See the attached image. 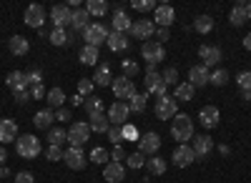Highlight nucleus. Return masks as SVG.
<instances>
[{"mask_svg": "<svg viewBox=\"0 0 251 183\" xmlns=\"http://www.w3.org/2000/svg\"><path fill=\"white\" fill-rule=\"evenodd\" d=\"M171 136L178 140V143H188V140L194 138V120L188 118L186 113H176L174 123H171Z\"/></svg>", "mask_w": 251, "mask_h": 183, "instance_id": "nucleus-1", "label": "nucleus"}, {"mask_svg": "<svg viewBox=\"0 0 251 183\" xmlns=\"http://www.w3.org/2000/svg\"><path fill=\"white\" fill-rule=\"evenodd\" d=\"M15 153H18L20 158L33 160V158H38L40 153H43V146H40V140H38L35 136H18V140H15Z\"/></svg>", "mask_w": 251, "mask_h": 183, "instance_id": "nucleus-2", "label": "nucleus"}, {"mask_svg": "<svg viewBox=\"0 0 251 183\" xmlns=\"http://www.w3.org/2000/svg\"><path fill=\"white\" fill-rule=\"evenodd\" d=\"M141 58L146 60V66H158L161 60L166 58V50L158 40H146L141 46Z\"/></svg>", "mask_w": 251, "mask_h": 183, "instance_id": "nucleus-3", "label": "nucleus"}, {"mask_svg": "<svg viewBox=\"0 0 251 183\" xmlns=\"http://www.w3.org/2000/svg\"><path fill=\"white\" fill-rule=\"evenodd\" d=\"M111 88H113V95H116L118 100H123V103H128V100L136 95V86H133V80H131V78H126V75L113 78Z\"/></svg>", "mask_w": 251, "mask_h": 183, "instance_id": "nucleus-4", "label": "nucleus"}, {"mask_svg": "<svg viewBox=\"0 0 251 183\" xmlns=\"http://www.w3.org/2000/svg\"><path fill=\"white\" fill-rule=\"evenodd\" d=\"M108 28L106 25H100V23H91L86 30H83V38H86V46H93V48H98L100 43H106L108 40Z\"/></svg>", "mask_w": 251, "mask_h": 183, "instance_id": "nucleus-5", "label": "nucleus"}, {"mask_svg": "<svg viewBox=\"0 0 251 183\" xmlns=\"http://www.w3.org/2000/svg\"><path fill=\"white\" fill-rule=\"evenodd\" d=\"M174 20H176V10L171 3H158L156 10H153V23L158 28H171L174 25Z\"/></svg>", "mask_w": 251, "mask_h": 183, "instance_id": "nucleus-6", "label": "nucleus"}, {"mask_svg": "<svg viewBox=\"0 0 251 183\" xmlns=\"http://www.w3.org/2000/svg\"><path fill=\"white\" fill-rule=\"evenodd\" d=\"M88 138H91V126L86 123V120H78V123H73L68 128V143L71 146H78L80 148Z\"/></svg>", "mask_w": 251, "mask_h": 183, "instance_id": "nucleus-7", "label": "nucleus"}, {"mask_svg": "<svg viewBox=\"0 0 251 183\" xmlns=\"http://www.w3.org/2000/svg\"><path fill=\"white\" fill-rule=\"evenodd\" d=\"M178 113V100L176 98H161L158 103H156V118L158 120H174Z\"/></svg>", "mask_w": 251, "mask_h": 183, "instance_id": "nucleus-8", "label": "nucleus"}, {"mask_svg": "<svg viewBox=\"0 0 251 183\" xmlns=\"http://www.w3.org/2000/svg\"><path fill=\"white\" fill-rule=\"evenodd\" d=\"M106 115L111 120V126H126L128 123V115H131V108H128V103H123V100H116Z\"/></svg>", "mask_w": 251, "mask_h": 183, "instance_id": "nucleus-9", "label": "nucleus"}, {"mask_svg": "<svg viewBox=\"0 0 251 183\" xmlns=\"http://www.w3.org/2000/svg\"><path fill=\"white\" fill-rule=\"evenodd\" d=\"M63 160H66V166H68L71 171H83V168H86V153H83V148H78V146L66 148V153H63Z\"/></svg>", "mask_w": 251, "mask_h": 183, "instance_id": "nucleus-10", "label": "nucleus"}, {"mask_svg": "<svg viewBox=\"0 0 251 183\" xmlns=\"http://www.w3.org/2000/svg\"><path fill=\"white\" fill-rule=\"evenodd\" d=\"M158 148H161V136L156 133V131H146L141 138H138V151L146 156V153H158Z\"/></svg>", "mask_w": 251, "mask_h": 183, "instance_id": "nucleus-11", "label": "nucleus"}, {"mask_svg": "<svg viewBox=\"0 0 251 183\" xmlns=\"http://www.w3.org/2000/svg\"><path fill=\"white\" fill-rule=\"evenodd\" d=\"M23 20H25V25H28V28H43V23H46V8H43V5H38V3L28 5Z\"/></svg>", "mask_w": 251, "mask_h": 183, "instance_id": "nucleus-12", "label": "nucleus"}, {"mask_svg": "<svg viewBox=\"0 0 251 183\" xmlns=\"http://www.w3.org/2000/svg\"><path fill=\"white\" fill-rule=\"evenodd\" d=\"M194 156H196V160H203L208 153L214 151V138L208 136V133H201V136H194Z\"/></svg>", "mask_w": 251, "mask_h": 183, "instance_id": "nucleus-13", "label": "nucleus"}, {"mask_svg": "<svg viewBox=\"0 0 251 183\" xmlns=\"http://www.w3.org/2000/svg\"><path fill=\"white\" fill-rule=\"evenodd\" d=\"M199 120H201V126H203L206 131H214V128L221 123V113H219L216 106H203V108L199 111Z\"/></svg>", "mask_w": 251, "mask_h": 183, "instance_id": "nucleus-14", "label": "nucleus"}, {"mask_svg": "<svg viewBox=\"0 0 251 183\" xmlns=\"http://www.w3.org/2000/svg\"><path fill=\"white\" fill-rule=\"evenodd\" d=\"M71 15H73V10H71L68 5H53L50 13H48L50 23H53L55 28H66V25H71Z\"/></svg>", "mask_w": 251, "mask_h": 183, "instance_id": "nucleus-15", "label": "nucleus"}, {"mask_svg": "<svg viewBox=\"0 0 251 183\" xmlns=\"http://www.w3.org/2000/svg\"><path fill=\"white\" fill-rule=\"evenodd\" d=\"M196 160V156H194V148L191 146H178L176 151H174V156H171V163L176 166V168H186V166H191Z\"/></svg>", "mask_w": 251, "mask_h": 183, "instance_id": "nucleus-16", "label": "nucleus"}, {"mask_svg": "<svg viewBox=\"0 0 251 183\" xmlns=\"http://www.w3.org/2000/svg\"><path fill=\"white\" fill-rule=\"evenodd\" d=\"M133 38H138V40H151V35L156 33V28H153V20H146V18H141V20H136V23L131 25V30H128Z\"/></svg>", "mask_w": 251, "mask_h": 183, "instance_id": "nucleus-17", "label": "nucleus"}, {"mask_svg": "<svg viewBox=\"0 0 251 183\" xmlns=\"http://www.w3.org/2000/svg\"><path fill=\"white\" fill-rule=\"evenodd\" d=\"M13 140H18V123L13 118H3L0 120V143L8 146Z\"/></svg>", "mask_w": 251, "mask_h": 183, "instance_id": "nucleus-18", "label": "nucleus"}, {"mask_svg": "<svg viewBox=\"0 0 251 183\" xmlns=\"http://www.w3.org/2000/svg\"><path fill=\"white\" fill-rule=\"evenodd\" d=\"M199 55H201V66H206V68L221 63V48H216V46H201Z\"/></svg>", "mask_w": 251, "mask_h": 183, "instance_id": "nucleus-19", "label": "nucleus"}, {"mask_svg": "<svg viewBox=\"0 0 251 183\" xmlns=\"http://www.w3.org/2000/svg\"><path fill=\"white\" fill-rule=\"evenodd\" d=\"M111 25H113L116 33H128L131 25H133V20H131V15L126 13V10H113V15H111Z\"/></svg>", "mask_w": 251, "mask_h": 183, "instance_id": "nucleus-20", "label": "nucleus"}, {"mask_svg": "<svg viewBox=\"0 0 251 183\" xmlns=\"http://www.w3.org/2000/svg\"><path fill=\"white\" fill-rule=\"evenodd\" d=\"M53 120H55V111L53 108H43L33 115V126L40 131H50L53 128Z\"/></svg>", "mask_w": 251, "mask_h": 183, "instance_id": "nucleus-21", "label": "nucleus"}, {"mask_svg": "<svg viewBox=\"0 0 251 183\" xmlns=\"http://www.w3.org/2000/svg\"><path fill=\"white\" fill-rule=\"evenodd\" d=\"M208 75H211V73H208V68L199 63V66H194L191 70H188V83H191L194 88H203L208 83Z\"/></svg>", "mask_w": 251, "mask_h": 183, "instance_id": "nucleus-22", "label": "nucleus"}, {"mask_svg": "<svg viewBox=\"0 0 251 183\" xmlns=\"http://www.w3.org/2000/svg\"><path fill=\"white\" fill-rule=\"evenodd\" d=\"M5 86H8L13 93L28 91V80H25V73H23V70H13V73H8V78H5Z\"/></svg>", "mask_w": 251, "mask_h": 183, "instance_id": "nucleus-23", "label": "nucleus"}, {"mask_svg": "<svg viewBox=\"0 0 251 183\" xmlns=\"http://www.w3.org/2000/svg\"><path fill=\"white\" fill-rule=\"evenodd\" d=\"M103 178H106L108 183H121V181L126 178V168H123V163H116V160L106 163V168H103Z\"/></svg>", "mask_w": 251, "mask_h": 183, "instance_id": "nucleus-24", "label": "nucleus"}, {"mask_svg": "<svg viewBox=\"0 0 251 183\" xmlns=\"http://www.w3.org/2000/svg\"><path fill=\"white\" fill-rule=\"evenodd\" d=\"M88 25H91V15H88V10H86V8L73 10V15H71V28H73L75 33H83Z\"/></svg>", "mask_w": 251, "mask_h": 183, "instance_id": "nucleus-25", "label": "nucleus"}, {"mask_svg": "<svg viewBox=\"0 0 251 183\" xmlns=\"http://www.w3.org/2000/svg\"><path fill=\"white\" fill-rule=\"evenodd\" d=\"M106 43H108V48L113 50V53H121V50H128V46H131V40H128V35H126V33H108V40H106Z\"/></svg>", "mask_w": 251, "mask_h": 183, "instance_id": "nucleus-26", "label": "nucleus"}, {"mask_svg": "<svg viewBox=\"0 0 251 183\" xmlns=\"http://www.w3.org/2000/svg\"><path fill=\"white\" fill-rule=\"evenodd\" d=\"M91 80H93V86H100V88L111 86V83H113V75H111V66H108V63H106V66H98Z\"/></svg>", "mask_w": 251, "mask_h": 183, "instance_id": "nucleus-27", "label": "nucleus"}, {"mask_svg": "<svg viewBox=\"0 0 251 183\" xmlns=\"http://www.w3.org/2000/svg\"><path fill=\"white\" fill-rule=\"evenodd\" d=\"M8 48H10L13 55H25L30 50V43H28V38H23V35H13L8 40Z\"/></svg>", "mask_w": 251, "mask_h": 183, "instance_id": "nucleus-28", "label": "nucleus"}, {"mask_svg": "<svg viewBox=\"0 0 251 183\" xmlns=\"http://www.w3.org/2000/svg\"><path fill=\"white\" fill-rule=\"evenodd\" d=\"M246 3H236L234 8H231V13H228V23H231L234 28H241L244 23H246Z\"/></svg>", "mask_w": 251, "mask_h": 183, "instance_id": "nucleus-29", "label": "nucleus"}, {"mask_svg": "<svg viewBox=\"0 0 251 183\" xmlns=\"http://www.w3.org/2000/svg\"><path fill=\"white\" fill-rule=\"evenodd\" d=\"M194 30H196L199 35L211 33V30H214V18H211V15H206V13L196 15V20H194Z\"/></svg>", "mask_w": 251, "mask_h": 183, "instance_id": "nucleus-30", "label": "nucleus"}, {"mask_svg": "<svg viewBox=\"0 0 251 183\" xmlns=\"http://www.w3.org/2000/svg\"><path fill=\"white\" fill-rule=\"evenodd\" d=\"M46 100H48V106H50L53 111H58V108L66 106V93H63V88H50V91L46 93Z\"/></svg>", "mask_w": 251, "mask_h": 183, "instance_id": "nucleus-31", "label": "nucleus"}, {"mask_svg": "<svg viewBox=\"0 0 251 183\" xmlns=\"http://www.w3.org/2000/svg\"><path fill=\"white\" fill-rule=\"evenodd\" d=\"M88 126H91L93 133H106L111 128V120H108L106 113H98V115H91V123Z\"/></svg>", "mask_w": 251, "mask_h": 183, "instance_id": "nucleus-32", "label": "nucleus"}, {"mask_svg": "<svg viewBox=\"0 0 251 183\" xmlns=\"http://www.w3.org/2000/svg\"><path fill=\"white\" fill-rule=\"evenodd\" d=\"M146 100H149V93H136V95L128 100L131 115H141V113L146 111Z\"/></svg>", "mask_w": 251, "mask_h": 183, "instance_id": "nucleus-33", "label": "nucleus"}, {"mask_svg": "<svg viewBox=\"0 0 251 183\" xmlns=\"http://www.w3.org/2000/svg\"><path fill=\"white\" fill-rule=\"evenodd\" d=\"M78 60H80L83 66H96V63H98V48H93V46L80 48V53H78Z\"/></svg>", "mask_w": 251, "mask_h": 183, "instance_id": "nucleus-34", "label": "nucleus"}, {"mask_svg": "<svg viewBox=\"0 0 251 183\" xmlns=\"http://www.w3.org/2000/svg\"><path fill=\"white\" fill-rule=\"evenodd\" d=\"M86 10H88V15L100 18V15L108 13V3H106V0H88V3H86Z\"/></svg>", "mask_w": 251, "mask_h": 183, "instance_id": "nucleus-35", "label": "nucleus"}, {"mask_svg": "<svg viewBox=\"0 0 251 183\" xmlns=\"http://www.w3.org/2000/svg\"><path fill=\"white\" fill-rule=\"evenodd\" d=\"M196 95V88L191 83H178L176 86V100H183V103H188V100H194Z\"/></svg>", "mask_w": 251, "mask_h": 183, "instance_id": "nucleus-36", "label": "nucleus"}, {"mask_svg": "<svg viewBox=\"0 0 251 183\" xmlns=\"http://www.w3.org/2000/svg\"><path fill=\"white\" fill-rule=\"evenodd\" d=\"M146 168H149V173H153V176H163L166 173V160L158 158V156H151L149 160H146Z\"/></svg>", "mask_w": 251, "mask_h": 183, "instance_id": "nucleus-37", "label": "nucleus"}, {"mask_svg": "<svg viewBox=\"0 0 251 183\" xmlns=\"http://www.w3.org/2000/svg\"><path fill=\"white\" fill-rule=\"evenodd\" d=\"M48 38H50V43L53 46H68V40H71V35L66 33V28H53L50 33H48Z\"/></svg>", "mask_w": 251, "mask_h": 183, "instance_id": "nucleus-38", "label": "nucleus"}, {"mask_svg": "<svg viewBox=\"0 0 251 183\" xmlns=\"http://www.w3.org/2000/svg\"><path fill=\"white\" fill-rule=\"evenodd\" d=\"M83 106H86V113H88V118H91V115H98V113H106V111H103V100H100L98 95H91V98H86V103H83Z\"/></svg>", "mask_w": 251, "mask_h": 183, "instance_id": "nucleus-39", "label": "nucleus"}, {"mask_svg": "<svg viewBox=\"0 0 251 183\" xmlns=\"http://www.w3.org/2000/svg\"><path fill=\"white\" fill-rule=\"evenodd\" d=\"M68 140V131H63V128H50L48 131V143L50 146H63Z\"/></svg>", "mask_w": 251, "mask_h": 183, "instance_id": "nucleus-40", "label": "nucleus"}, {"mask_svg": "<svg viewBox=\"0 0 251 183\" xmlns=\"http://www.w3.org/2000/svg\"><path fill=\"white\" fill-rule=\"evenodd\" d=\"M121 68H123V75H126V78H131V80H133V75L141 73V66L136 63V60H131V58H123Z\"/></svg>", "mask_w": 251, "mask_h": 183, "instance_id": "nucleus-41", "label": "nucleus"}, {"mask_svg": "<svg viewBox=\"0 0 251 183\" xmlns=\"http://www.w3.org/2000/svg\"><path fill=\"white\" fill-rule=\"evenodd\" d=\"M126 163H128V168L138 171V168H143V166H146V156H143L141 151H133V153H128V158H126Z\"/></svg>", "mask_w": 251, "mask_h": 183, "instance_id": "nucleus-42", "label": "nucleus"}, {"mask_svg": "<svg viewBox=\"0 0 251 183\" xmlns=\"http://www.w3.org/2000/svg\"><path fill=\"white\" fill-rule=\"evenodd\" d=\"M208 83H211V86H216V88H221V86H226V83H228V73H226L224 68H219V70H214L211 75H208Z\"/></svg>", "mask_w": 251, "mask_h": 183, "instance_id": "nucleus-43", "label": "nucleus"}, {"mask_svg": "<svg viewBox=\"0 0 251 183\" xmlns=\"http://www.w3.org/2000/svg\"><path fill=\"white\" fill-rule=\"evenodd\" d=\"M161 80L166 86H178V70L174 66H169L166 70H161Z\"/></svg>", "mask_w": 251, "mask_h": 183, "instance_id": "nucleus-44", "label": "nucleus"}, {"mask_svg": "<svg viewBox=\"0 0 251 183\" xmlns=\"http://www.w3.org/2000/svg\"><path fill=\"white\" fill-rule=\"evenodd\" d=\"M108 156H111V153H108L106 148H100V146L91 151V160H93V163H98V166H106V163H108Z\"/></svg>", "mask_w": 251, "mask_h": 183, "instance_id": "nucleus-45", "label": "nucleus"}, {"mask_svg": "<svg viewBox=\"0 0 251 183\" xmlns=\"http://www.w3.org/2000/svg\"><path fill=\"white\" fill-rule=\"evenodd\" d=\"M93 80L91 78H80L78 80V95H83V98H91V93H93Z\"/></svg>", "mask_w": 251, "mask_h": 183, "instance_id": "nucleus-46", "label": "nucleus"}, {"mask_svg": "<svg viewBox=\"0 0 251 183\" xmlns=\"http://www.w3.org/2000/svg\"><path fill=\"white\" fill-rule=\"evenodd\" d=\"M106 136H108V140L113 146H121L123 143V128L121 126H111L108 131H106Z\"/></svg>", "mask_w": 251, "mask_h": 183, "instance_id": "nucleus-47", "label": "nucleus"}, {"mask_svg": "<svg viewBox=\"0 0 251 183\" xmlns=\"http://www.w3.org/2000/svg\"><path fill=\"white\" fill-rule=\"evenodd\" d=\"M236 83H239L241 93H244V91H251V70H244V73H239V75H236Z\"/></svg>", "mask_w": 251, "mask_h": 183, "instance_id": "nucleus-48", "label": "nucleus"}, {"mask_svg": "<svg viewBox=\"0 0 251 183\" xmlns=\"http://www.w3.org/2000/svg\"><path fill=\"white\" fill-rule=\"evenodd\" d=\"M63 153H66V151H63L60 146H48L46 148V158L53 160V163H55V160H63Z\"/></svg>", "mask_w": 251, "mask_h": 183, "instance_id": "nucleus-49", "label": "nucleus"}, {"mask_svg": "<svg viewBox=\"0 0 251 183\" xmlns=\"http://www.w3.org/2000/svg\"><path fill=\"white\" fill-rule=\"evenodd\" d=\"M156 5H158V3H153V0H133V3H131V8L146 10V13H149V10H156Z\"/></svg>", "mask_w": 251, "mask_h": 183, "instance_id": "nucleus-50", "label": "nucleus"}, {"mask_svg": "<svg viewBox=\"0 0 251 183\" xmlns=\"http://www.w3.org/2000/svg\"><path fill=\"white\" fill-rule=\"evenodd\" d=\"M123 128V140H138L141 136H138V128L136 126H131V123H126V126H121Z\"/></svg>", "mask_w": 251, "mask_h": 183, "instance_id": "nucleus-51", "label": "nucleus"}, {"mask_svg": "<svg viewBox=\"0 0 251 183\" xmlns=\"http://www.w3.org/2000/svg\"><path fill=\"white\" fill-rule=\"evenodd\" d=\"M25 80H28V88H30V86H40V83H43V75H40V70L33 68V70L25 73Z\"/></svg>", "mask_w": 251, "mask_h": 183, "instance_id": "nucleus-52", "label": "nucleus"}, {"mask_svg": "<svg viewBox=\"0 0 251 183\" xmlns=\"http://www.w3.org/2000/svg\"><path fill=\"white\" fill-rule=\"evenodd\" d=\"M15 183H35V178L30 171H20V173H15Z\"/></svg>", "mask_w": 251, "mask_h": 183, "instance_id": "nucleus-53", "label": "nucleus"}, {"mask_svg": "<svg viewBox=\"0 0 251 183\" xmlns=\"http://www.w3.org/2000/svg\"><path fill=\"white\" fill-rule=\"evenodd\" d=\"M28 91H30V98H35V100L46 98V88H43V83H40V86H30Z\"/></svg>", "mask_w": 251, "mask_h": 183, "instance_id": "nucleus-54", "label": "nucleus"}, {"mask_svg": "<svg viewBox=\"0 0 251 183\" xmlns=\"http://www.w3.org/2000/svg\"><path fill=\"white\" fill-rule=\"evenodd\" d=\"M111 158L116 160V163H121V160L126 158V151H123V146H113V151H111Z\"/></svg>", "mask_w": 251, "mask_h": 183, "instance_id": "nucleus-55", "label": "nucleus"}, {"mask_svg": "<svg viewBox=\"0 0 251 183\" xmlns=\"http://www.w3.org/2000/svg\"><path fill=\"white\" fill-rule=\"evenodd\" d=\"M55 120H63V123H66V120H71V111L63 106V108H58L55 111Z\"/></svg>", "mask_w": 251, "mask_h": 183, "instance_id": "nucleus-56", "label": "nucleus"}, {"mask_svg": "<svg viewBox=\"0 0 251 183\" xmlns=\"http://www.w3.org/2000/svg\"><path fill=\"white\" fill-rule=\"evenodd\" d=\"M13 95H15V103H20V106L30 100V91H20V93H13Z\"/></svg>", "mask_w": 251, "mask_h": 183, "instance_id": "nucleus-57", "label": "nucleus"}, {"mask_svg": "<svg viewBox=\"0 0 251 183\" xmlns=\"http://www.w3.org/2000/svg\"><path fill=\"white\" fill-rule=\"evenodd\" d=\"M156 38H158V43L163 46V43H166V40H169V38H171V33H169V28H158V30H156Z\"/></svg>", "mask_w": 251, "mask_h": 183, "instance_id": "nucleus-58", "label": "nucleus"}, {"mask_svg": "<svg viewBox=\"0 0 251 183\" xmlns=\"http://www.w3.org/2000/svg\"><path fill=\"white\" fill-rule=\"evenodd\" d=\"M71 103H73V106H83V103H86V98H83V95H73Z\"/></svg>", "mask_w": 251, "mask_h": 183, "instance_id": "nucleus-59", "label": "nucleus"}, {"mask_svg": "<svg viewBox=\"0 0 251 183\" xmlns=\"http://www.w3.org/2000/svg\"><path fill=\"white\" fill-rule=\"evenodd\" d=\"M244 48H246V50L251 53V30H249V33L244 35Z\"/></svg>", "mask_w": 251, "mask_h": 183, "instance_id": "nucleus-60", "label": "nucleus"}, {"mask_svg": "<svg viewBox=\"0 0 251 183\" xmlns=\"http://www.w3.org/2000/svg\"><path fill=\"white\" fill-rule=\"evenodd\" d=\"M10 173H13V171H10L8 166H0V178H8Z\"/></svg>", "mask_w": 251, "mask_h": 183, "instance_id": "nucleus-61", "label": "nucleus"}, {"mask_svg": "<svg viewBox=\"0 0 251 183\" xmlns=\"http://www.w3.org/2000/svg\"><path fill=\"white\" fill-rule=\"evenodd\" d=\"M219 153H221V156H228V153H231V148H228L226 143H221V146H219Z\"/></svg>", "mask_w": 251, "mask_h": 183, "instance_id": "nucleus-62", "label": "nucleus"}, {"mask_svg": "<svg viewBox=\"0 0 251 183\" xmlns=\"http://www.w3.org/2000/svg\"><path fill=\"white\" fill-rule=\"evenodd\" d=\"M5 158H8V151L0 146V163H3V166H5Z\"/></svg>", "mask_w": 251, "mask_h": 183, "instance_id": "nucleus-63", "label": "nucleus"}, {"mask_svg": "<svg viewBox=\"0 0 251 183\" xmlns=\"http://www.w3.org/2000/svg\"><path fill=\"white\" fill-rule=\"evenodd\" d=\"M246 15L251 18V3H246Z\"/></svg>", "mask_w": 251, "mask_h": 183, "instance_id": "nucleus-64", "label": "nucleus"}]
</instances>
